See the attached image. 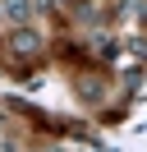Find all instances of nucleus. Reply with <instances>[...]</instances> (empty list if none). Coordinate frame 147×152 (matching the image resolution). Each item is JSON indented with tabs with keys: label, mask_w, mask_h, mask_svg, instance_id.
<instances>
[{
	"label": "nucleus",
	"mask_w": 147,
	"mask_h": 152,
	"mask_svg": "<svg viewBox=\"0 0 147 152\" xmlns=\"http://www.w3.org/2000/svg\"><path fill=\"white\" fill-rule=\"evenodd\" d=\"M5 5H9L14 19H28V14H32V0H5Z\"/></svg>",
	"instance_id": "obj_1"
}]
</instances>
